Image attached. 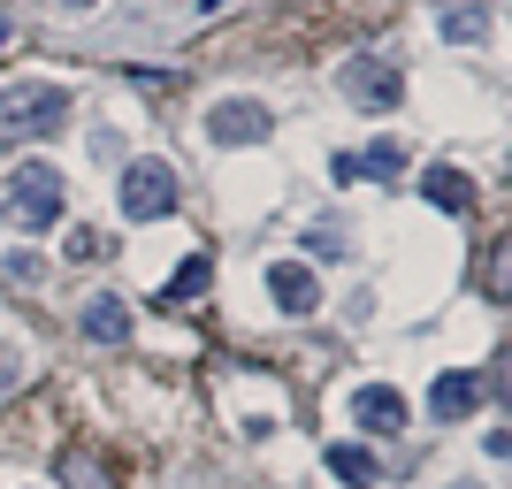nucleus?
Listing matches in <instances>:
<instances>
[{"label":"nucleus","mask_w":512,"mask_h":489,"mask_svg":"<svg viewBox=\"0 0 512 489\" xmlns=\"http://www.w3.org/2000/svg\"><path fill=\"white\" fill-rule=\"evenodd\" d=\"M69 123L62 85H0V146H39Z\"/></svg>","instance_id":"obj_1"},{"label":"nucleus","mask_w":512,"mask_h":489,"mask_svg":"<svg viewBox=\"0 0 512 489\" xmlns=\"http://www.w3.org/2000/svg\"><path fill=\"white\" fill-rule=\"evenodd\" d=\"M0 214L16 222V230H54L69 214V184L62 169H46V161H23L16 176H8V192H0Z\"/></svg>","instance_id":"obj_2"},{"label":"nucleus","mask_w":512,"mask_h":489,"mask_svg":"<svg viewBox=\"0 0 512 489\" xmlns=\"http://www.w3.org/2000/svg\"><path fill=\"white\" fill-rule=\"evenodd\" d=\"M115 199H123L130 222H161V214H176V169L169 161H130Z\"/></svg>","instance_id":"obj_3"},{"label":"nucleus","mask_w":512,"mask_h":489,"mask_svg":"<svg viewBox=\"0 0 512 489\" xmlns=\"http://www.w3.org/2000/svg\"><path fill=\"white\" fill-rule=\"evenodd\" d=\"M207 138L214 146H260V138H276V115H268L260 100H214Z\"/></svg>","instance_id":"obj_4"},{"label":"nucleus","mask_w":512,"mask_h":489,"mask_svg":"<svg viewBox=\"0 0 512 489\" xmlns=\"http://www.w3.org/2000/svg\"><path fill=\"white\" fill-rule=\"evenodd\" d=\"M344 92H352L360 107H375V115H390V107L406 100V77H398L390 62H352L344 69Z\"/></svg>","instance_id":"obj_5"},{"label":"nucleus","mask_w":512,"mask_h":489,"mask_svg":"<svg viewBox=\"0 0 512 489\" xmlns=\"http://www.w3.org/2000/svg\"><path fill=\"white\" fill-rule=\"evenodd\" d=\"M268 298H276L291 321H306L321 306V283H314V268H299V260H276V268H268Z\"/></svg>","instance_id":"obj_6"},{"label":"nucleus","mask_w":512,"mask_h":489,"mask_svg":"<svg viewBox=\"0 0 512 489\" xmlns=\"http://www.w3.org/2000/svg\"><path fill=\"white\" fill-rule=\"evenodd\" d=\"M474 405H482V375H474V367H451V375L428 383V413H436V421H467Z\"/></svg>","instance_id":"obj_7"},{"label":"nucleus","mask_w":512,"mask_h":489,"mask_svg":"<svg viewBox=\"0 0 512 489\" xmlns=\"http://www.w3.org/2000/svg\"><path fill=\"white\" fill-rule=\"evenodd\" d=\"M130 298H115V291H100V298H85V314H77V329H85L92 344H130Z\"/></svg>","instance_id":"obj_8"},{"label":"nucleus","mask_w":512,"mask_h":489,"mask_svg":"<svg viewBox=\"0 0 512 489\" xmlns=\"http://www.w3.org/2000/svg\"><path fill=\"white\" fill-rule=\"evenodd\" d=\"M352 421L398 436V428H406V398H398V390H383V383H367V390H352Z\"/></svg>","instance_id":"obj_9"},{"label":"nucleus","mask_w":512,"mask_h":489,"mask_svg":"<svg viewBox=\"0 0 512 489\" xmlns=\"http://www.w3.org/2000/svg\"><path fill=\"white\" fill-rule=\"evenodd\" d=\"M329 474L352 482V489H375V482H383V459H375L367 444H329Z\"/></svg>","instance_id":"obj_10"},{"label":"nucleus","mask_w":512,"mask_h":489,"mask_svg":"<svg viewBox=\"0 0 512 489\" xmlns=\"http://www.w3.org/2000/svg\"><path fill=\"white\" fill-rule=\"evenodd\" d=\"M207 283H214V260H207V253H192L169 283H161V298H153V306H169V314H176V306H184V298H199Z\"/></svg>","instance_id":"obj_11"},{"label":"nucleus","mask_w":512,"mask_h":489,"mask_svg":"<svg viewBox=\"0 0 512 489\" xmlns=\"http://www.w3.org/2000/svg\"><path fill=\"white\" fill-rule=\"evenodd\" d=\"M421 199H436L444 214H467V207H474V184H467L459 169H428V176H421Z\"/></svg>","instance_id":"obj_12"},{"label":"nucleus","mask_w":512,"mask_h":489,"mask_svg":"<svg viewBox=\"0 0 512 489\" xmlns=\"http://www.w3.org/2000/svg\"><path fill=\"white\" fill-rule=\"evenodd\" d=\"M352 169H360V176H375V184H390V176L406 169V146H398V138H375V146H367L360 161H352Z\"/></svg>","instance_id":"obj_13"},{"label":"nucleus","mask_w":512,"mask_h":489,"mask_svg":"<svg viewBox=\"0 0 512 489\" xmlns=\"http://www.w3.org/2000/svg\"><path fill=\"white\" fill-rule=\"evenodd\" d=\"M62 482L69 489H115V482H107V467H100V451H69V459H62Z\"/></svg>","instance_id":"obj_14"},{"label":"nucleus","mask_w":512,"mask_h":489,"mask_svg":"<svg viewBox=\"0 0 512 489\" xmlns=\"http://www.w3.org/2000/svg\"><path fill=\"white\" fill-rule=\"evenodd\" d=\"M482 31H490V8H474V0L467 8H444V39L467 46V39H482Z\"/></svg>","instance_id":"obj_15"},{"label":"nucleus","mask_w":512,"mask_h":489,"mask_svg":"<svg viewBox=\"0 0 512 489\" xmlns=\"http://www.w3.org/2000/svg\"><path fill=\"white\" fill-rule=\"evenodd\" d=\"M62 253H69V260H100V253H107V237H100V230H69Z\"/></svg>","instance_id":"obj_16"},{"label":"nucleus","mask_w":512,"mask_h":489,"mask_svg":"<svg viewBox=\"0 0 512 489\" xmlns=\"http://www.w3.org/2000/svg\"><path fill=\"white\" fill-rule=\"evenodd\" d=\"M306 245H314L321 260H344V245H337V230H306Z\"/></svg>","instance_id":"obj_17"},{"label":"nucleus","mask_w":512,"mask_h":489,"mask_svg":"<svg viewBox=\"0 0 512 489\" xmlns=\"http://www.w3.org/2000/svg\"><path fill=\"white\" fill-rule=\"evenodd\" d=\"M199 8H207V16H214V8H230V0H199Z\"/></svg>","instance_id":"obj_18"},{"label":"nucleus","mask_w":512,"mask_h":489,"mask_svg":"<svg viewBox=\"0 0 512 489\" xmlns=\"http://www.w3.org/2000/svg\"><path fill=\"white\" fill-rule=\"evenodd\" d=\"M62 8H92V0H62Z\"/></svg>","instance_id":"obj_19"},{"label":"nucleus","mask_w":512,"mask_h":489,"mask_svg":"<svg viewBox=\"0 0 512 489\" xmlns=\"http://www.w3.org/2000/svg\"><path fill=\"white\" fill-rule=\"evenodd\" d=\"M0 46H8V23H0Z\"/></svg>","instance_id":"obj_20"}]
</instances>
